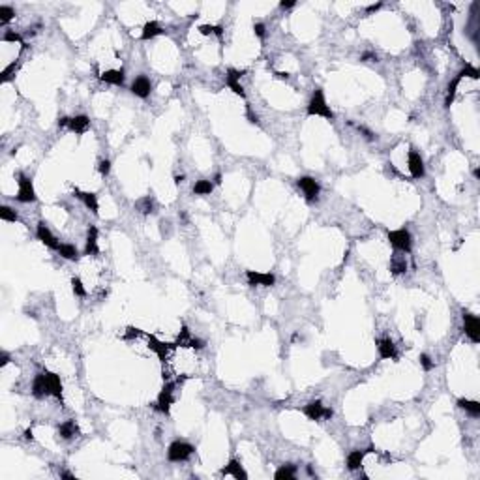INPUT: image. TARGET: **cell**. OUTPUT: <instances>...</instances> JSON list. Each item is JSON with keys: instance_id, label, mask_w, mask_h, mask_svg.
I'll return each mask as SVG.
<instances>
[{"instance_id": "obj_18", "label": "cell", "mask_w": 480, "mask_h": 480, "mask_svg": "<svg viewBox=\"0 0 480 480\" xmlns=\"http://www.w3.org/2000/svg\"><path fill=\"white\" fill-rule=\"evenodd\" d=\"M369 452H373V447H369V449L366 450H351L349 454H347V469L349 471H358V469L362 467L364 463V458L369 454Z\"/></svg>"}, {"instance_id": "obj_28", "label": "cell", "mask_w": 480, "mask_h": 480, "mask_svg": "<svg viewBox=\"0 0 480 480\" xmlns=\"http://www.w3.org/2000/svg\"><path fill=\"white\" fill-rule=\"evenodd\" d=\"M456 405L460 407L462 411H465L467 415H471L473 419H478L480 417V403L474 400H467V398H460L456 401Z\"/></svg>"}, {"instance_id": "obj_49", "label": "cell", "mask_w": 480, "mask_h": 480, "mask_svg": "<svg viewBox=\"0 0 480 480\" xmlns=\"http://www.w3.org/2000/svg\"><path fill=\"white\" fill-rule=\"evenodd\" d=\"M246 115H248V118H250V122H252V124H259L257 115H253L252 109H250V107H248V113H246Z\"/></svg>"}, {"instance_id": "obj_36", "label": "cell", "mask_w": 480, "mask_h": 480, "mask_svg": "<svg viewBox=\"0 0 480 480\" xmlns=\"http://www.w3.org/2000/svg\"><path fill=\"white\" fill-rule=\"evenodd\" d=\"M191 338H193V336H191L190 328L184 325L182 326V330H180V334H179V338H177V345H179V347H188Z\"/></svg>"}, {"instance_id": "obj_25", "label": "cell", "mask_w": 480, "mask_h": 480, "mask_svg": "<svg viewBox=\"0 0 480 480\" xmlns=\"http://www.w3.org/2000/svg\"><path fill=\"white\" fill-rule=\"evenodd\" d=\"M163 28H161V25L158 23V21H147L145 23V26H143V32H141V40L143 42H148V40H154L156 36H160V34H163Z\"/></svg>"}, {"instance_id": "obj_33", "label": "cell", "mask_w": 480, "mask_h": 480, "mask_svg": "<svg viewBox=\"0 0 480 480\" xmlns=\"http://www.w3.org/2000/svg\"><path fill=\"white\" fill-rule=\"evenodd\" d=\"M212 190H214V182H210V180H197L193 184V193L195 195H210Z\"/></svg>"}, {"instance_id": "obj_14", "label": "cell", "mask_w": 480, "mask_h": 480, "mask_svg": "<svg viewBox=\"0 0 480 480\" xmlns=\"http://www.w3.org/2000/svg\"><path fill=\"white\" fill-rule=\"evenodd\" d=\"M244 74H246V72H238V70H234V68H229L227 74H225V85H227L236 96H240V98H246V90H244V86L240 85V77Z\"/></svg>"}, {"instance_id": "obj_37", "label": "cell", "mask_w": 480, "mask_h": 480, "mask_svg": "<svg viewBox=\"0 0 480 480\" xmlns=\"http://www.w3.org/2000/svg\"><path fill=\"white\" fill-rule=\"evenodd\" d=\"M2 42H4V43H21V45L25 47V43H23V36H21V34H17V32H13V30L4 32Z\"/></svg>"}, {"instance_id": "obj_5", "label": "cell", "mask_w": 480, "mask_h": 480, "mask_svg": "<svg viewBox=\"0 0 480 480\" xmlns=\"http://www.w3.org/2000/svg\"><path fill=\"white\" fill-rule=\"evenodd\" d=\"M175 388H177V383L175 381H167L165 385H163V388H161L160 394H158V400H156L154 403L156 411L163 413V415H169L173 401H175Z\"/></svg>"}, {"instance_id": "obj_26", "label": "cell", "mask_w": 480, "mask_h": 480, "mask_svg": "<svg viewBox=\"0 0 480 480\" xmlns=\"http://www.w3.org/2000/svg\"><path fill=\"white\" fill-rule=\"evenodd\" d=\"M407 270V259H405V253L401 252H396L392 257H390V272L394 274V276H400V274H403V272Z\"/></svg>"}, {"instance_id": "obj_15", "label": "cell", "mask_w": 480, "mask_h": 480, "mask_svg": "<svg viewBox=\"0 0 480 480\" xmlns=\"http://www.w3.org/2000/svg\"><path fill=\"white\" fill-rule=\"evenodd\" d=\"M147 339H148V347H150V349H152V351H154L156 355L160 357L161 362H165L167 358H169V353L173 351V347H175V345L163 344V341H160V339L156 338V336H152V334H148Z\"/></svg>"}, {"instance_id": "obj_42", "label": "cell", "mask_w": 480, "mask_h": 480, "mask_svg": "<svg viewBox=\"0 0 480 480\" xmlns=\"http://www.w3.org/2000/svg\"><path fill=\"white\" fill-rule=\"evenodd\" d=\"M253 32H255V36L263 40V38L266 36V26H265V23H255V25H253Z\"/></svg>"}, {"instance_id": "obj_20", "label": "cell", "mask_w": 480, "mask_h": 480, "mask_svg": "<svg viewBox=\"0 0 480 480\" xmlns=\"http://www.w3.org/2000/svg\"><path fill=\"white\" fill-rule=\"evenodd\" d=\"M88 128H90V118L86 117V115H77V117L70 118L68 129L70 131H74V133H77V135L86 133Z\"/></svg>"}, {"instance_id": "obj_45", "label": "cell", "mask_w": 480, "mask_h": 480, "mask_svg": "<svg viewBox=\"0 0 480 480\" xmlns=\"http://www.w3.org/2000/svg\"><path fill=\"white\" fill-rule=\"evenodd\" d=\"M358 131H360V133H364V137H366L368 141H373V139H375V137H373L375 133H373V131H369L368 128H364V126H358Z\"/></svg>"}, {"instance_id": "obj_17", "label": "cell", "mask_w": 480, "mask_h": 480, "mask_svg": "<svg viewBox=\"0 0 480 480\" xmlns=\"http://www.w3.org/2000/svg\"><path fill=\"white\" fill-rule=\"evenodd\" d=\"M45 373V379H47V385H49V392L51 396H55L56 400L64 401V388H62V381L58 373H53V371H43Z\"/></svg>"}, {"instance_id": "obj_8", "label": "cell", "mask_w": 480, "mask_h": 480, "mask_svg": "<svg viewBox=\"0 0 480 480\" xmlns=\"http://www.w3.org/2000/svg\"><path fill=\"white\" fill-rule=\"evenodd\" d=\"M296 186L302 190L306 201H310V203L317 201V197H319V193H321V186L315 179H312V177H300V179L296 180Z\"/></svg>"}, {"instance_id": "obj_47", "label": "cell", "mask_w": 480, "mask_h": 480, "mask_svg": "<svg viewBox=\"0 0 480 480\" xmlns=\"http://www.w3.org/2000/svg\"><path fill=\"white\" fill-rule=\"evenodd\" d=\"M295 6H296L295 0H287V2L282 0V2H280V8H282V10H289V8H295Z\"/></svg>"}, {"instance_id": "obj_54", "label": "cell", "mask_w": 480, "mask_h": 480, "mask_svg": "<svg viewBox=\"0 0 480 480\" xmlns=\"http://www.w3.org/2000/svg\"><path fill=\"white\" fill-rule=\"evenodd\" d=\"M276 75L280 79H289V74H282V72H276Z\"/></svg>"}, {"instance_id": "obj_10", "label": "cell", "mask_w": 480, "mask_h": 480, "mask_svg": "<svg viewBox=\"0 0 480 480\" xmlns=\"http://www.w3.org/2000/svg\"><path fill=\"white\" fill-rule=\"evenodd\" d=\"M462 319H463V330H465V336H467L473 344H478L480 341V319L476 317V315L469 314V312H463Z\"/></svg>"}, {"instance_id": "obj_12", "label": "cell", "mask_w": 480, "mask_h": 480, "mask_svg": "<svg viewBox=\"0 0 480 480\" xmlns=\"http://www.w3.org/2000/svg\"><path fill=\"white\" fill-rule=\"evenodd\" d=\"M36 236H38V240H40L42 244H45V246L49 248V250H55V252H58L60 244H58L56 236L51 233V229L47 227V223H45V222H40L36 225Z\"/></svg>"}, {"instance_id": "obj_40", "label": "cell", "mask_w": 480, "mask_h": 480, "mask_svg": "<svg viewBox=\"0 0 480 480\" xmlns=\"http://www.w3.org/2000/svg\"><path fill=\"white\" fill-rule=\"evenodd\" d=\"M98 171H99V175H101V177H107V175L111 173V161H109V160H101L98 163Z\"/></svg>"}, {"instance_id": "obj_1", "label": "cell", "mask_w": 480, "mask_h": 480, "mask_svg": "<svg viewBox=\"0 0 480 480\" xmlns=\"http://www.w3.org/2000/svg\"><path fill=\"white\" fill-rule=\"evenodd\" d=\"M306 113H308V117H323L326 120H334L336 118L334 111L330 109V105L326 104L323 88H315L314 90V94H312V98L308 101V107H306Z\"/></svg>"}, {"instance_id": "obj_2", "label": "cell", "mask_w": 480, "mask_h": 480, "mask_svg": "<svg viewBox=\"0 0 480 480\" xmlns=\"http://www.w3.org/2000/svg\"><path fill=\"white\" fill-rule=\"evenodd\" d=\"M463 77H471V79H478L480 77V72L474 66H465V68H462L458 74H456V77L449 83V86H447V98H444V107H450V105L454 104V98H456V92H458V86H460V83H462Z\"/></svg>"}, {"instance_id": "obj_16", "label": "cell", "mask_w": 480, "mask_h": 480, "mask_svg": "<svg viewBox=\"0 0 480 480\" xmlns=\"http://www.w3.org/2000/svg\"><path fill=\"white\" fill-rule=\"evenodd\" d=\"M375 345H377L379 358H383V360H392V358L398 357V353H396V345L390 338H379L375 341Z\"/></svg>"}, {"instance_id": "obj_35", "label": "cell", "mask_w": 480, "mask_h": 480, "mask_svg": "<svg viewBox=\"0 0 480 480\" xmlns=\"http://www.w3.org/2000/svg\"><path fill=\"white\" fill-rule=\"evenodd\" d=\"M0 220H2V222H17L19 216L17 212L13 209H10V207H2V209H0Z\"/></svg>"}, {"instance_id": "obj_55", "label": "cell", "mask_w": 480, "mask_h": 480, "mask_svg": "<svg viewBox=\"0 0 480 480\" xmlns=\"http://www.w3.org/2000/svg\"><path fill=\"white\" fill-rule=\"evenodd\" d=\"M214 184H222V175H216V177H214Z\"/></svg>"}, {"instance_id": "obj_9", "label": "cell", "mask_w": 480, "mask_h": 480, "mask_svg": "<svg viewBox=\"0 0 480 480\" xmlns=\"http://www.w3.org/2000/svg\"><path fill=\"white\" fill-rule=\"evenodd\" d=\"M248 285L252 287H274L276 285V276L270 272H257V270H246Z\"/></svg>"}, {"instance_id": "obj_34", "label": "cell", "mask_w": 480, "mask_h": 480, "mask_svg": "<svg viewBox=\"0 0 480 480\" xmlns=\"http://www.w3.org/2000/svg\"><path fill=\"white\" fill-rule=\"evenodd\" d=\"M15 17V10L12 6H0V25H8Z\"/></svg>"}, {"instance_id": "obj_4", "label": "cell", "mask_w": 480, "mask_h": 480, "mask_svg": "<svg viewBox=\"0 0 480 480\" xmlns=\"http://www.w3.org/2000/svg\"><path fill=\"white\" fill-rule=\"evenodd\" d=\"M193 452H195L193 444L186 443V441H175L167 449V460L173 463L186 462V460H190L191 456H193Z\"/></svg>"}, {"instance_id": "obj_24", "label": "cell", "mask_w": 480, "mask_h": 480, "mask_svg": "<svg viewBox=\"0 0 480 480\" xmlns=\"http://www.w3.org/2000/svg\"><path fill=\"white\" fill-rule=\"evenodd\" d=\"M223 476H234L236 480H248V473L244 471V467L240 465L238 460H231V462L222 469Z\"/></svg>"}, {"instance_id": "obj_52", "label": "cell", "mask_w": 480, "mask_h": 480, "mask_svg": "<svg viewBox=\"0 0 480 480\" xmlns=\"http://www.w3.org/2000/svg\"><path fill=\"white\" fill-rule=\"evenodd\" d=\"M60 478H66V480H75V474L68 473V471H64V473H60Z\"/></svg>"}, {"instance_id": "obj_19", "label": "cell", "mask_w": 480, "mask_h": 480, "mask_svg": "<svg viewBox=\"0 0 480 480\" xmlns=\"http://www.w3.org/2000/svg\"><path fill=\"white\" fill-rule=\"evenodd\" d=\"M32 396H34L36 400H43V398L51 396L45 373H38V375L34 377V381H32Z\"/></svg>"}, {"instance_id": "obj_53", "label": "cell", "mask_w": 480, "mask_h": 480, "mask_svg": "<svg viewBox=\"0 0 480 480\" xmlns=\"http://www.w3.org/2000/svg\"><path fill=\"white\" fill-rule=\"evenodd\" d=\"M184 179H186L184 175H177V177H175V184H177V186L182 184V182H184Z\"/></svg>"}, {"instance_id": "obj_22", "label": "cell", "mask_w": 480, "mask_h": 480, "mask_svg": "<svg viewBox=\"0 0 480 480\" xmlns=\"http://www.w3.org/2000/svg\"><path fill=\"white\" fill-rule=\"evenodd\" d=\"M75 195L83 201V204H85L86 209L90 210L92 214H98L99 203H98V195H96V193H92V191H81L75 188Z\"/></svg>"}, {"instance_id": "obj_27", "label": "cell", "mask_w": 480, "mask_h": 480, "mask_svg": "<svg viewBox=\"0 0 480 480\" xmlns=\"http://www.w3.org/2000/svg\"><path fill=\"white\" fill-rule=\"evenodd\" d=\"M77 433H79V426L75 424V420H66V422L58 424V435L66 441L77 437Z\"/></svg>"}, {"instance_id": "obj_46", "label": "cell", "mask_w": 480, "mask_h": 480, "mask_svg": "<svg viewBox=\"0 0 480 480\" xmlns=\"http://www.w3.org/2000/svg\"><path fill=\"white\" fill-rule=\"evenodd\" d=\"M8 364H10V355H8L6 351H2L0 353V368H4Z\"/></svg>"}, {"instance_id": "obj_38", "label": "cell", "mask_w": 480, "mask_h": 480, "mask_svg": "<svg viewBox=\"0 0 480 480\" xmlns=\"http://www.w3.org/2000/svg\"><path fill=\"white\" fill-rule=\"evenodd\" d=\"M419 360H420V366H422L424 371H431V369L435 368V362L431 360V357L428 355V353H422V355L419 357Z\"/></svg>"}, {"instance_id": "obj_39", "label": "cell", "mask_w": 480, "mask_h": 480, "mask_svg": "<svg viewBox=\"0 0 480 480\" xmlns=\"http://www.w3.org/2000/svg\"><path fill=\"white\" fill-rule=\"evenodd\" d=\"M72 289H74V293H75L77 296H86L85 285H83V282H81V280H79L77 276L72 278Z\"/></svg>"}, {"instance_id": "obj_41", "label": "cell", "mask_w": 480, "mask_h": 480, "mask_svg": "<svg viewBox=\"0 0 480 480\" xmlns=\"http://www.w3.org/2000/svg\"><path fill=\"white\" fill-rule=\"evenodd\" d=\"M141 334H143V330H139V328H135V326H129L128 330H126V334H124V339L139 338Z\"/></svg>"}, {"instance_id": "obj_51", "label": "cell", "mask_w": 480, "mask_h": 480, "mask_svg": "<svg viewBox=\"0 0 480 480\" xmlns=\"http://www.w3.org/2000/svg\"><path fill=\"white\" fill-rule=\"evenodd\" d=\"M25 439H26V441H34V433H32V428L25 430Z\"/></svg>"}, {"instance_id": "obj_7", "label": "cell", "mask_w": 480, "mask_h": 480, "mask_svg": "<svg viewBox=\"0 0 480 480\" xmlns=\"http://www.w3.org/2000/svg\"><path fill=\"white\" fill-rule=\"evenodd\" d=\"M304 415H306L310 420L321 422V420H330V419H332L334 411L330 409V407L323 405V401L314 400V401H310L308 405H304Z\"/></svg>"}, {"instance_id": "obj_56", "label": "cell", "mask_w": 480, "mask_h": 480, "mask_svg": "<svg viewBox=\"0 0 480 480\" xmlns=\"http://www.w3.org/2000/svg\"><path fill=\"white\" fill-rule=\"evenodd\" d=\"M473 175H474V179H480V171H478V169H474Z\"/></svg>"}, {"instance_id": "obj_21", "label": "cell", "mask_w": 480, "mask_h": 480, "mask_svg": "<svg viewBox=\"0 0 480 480\" xmlns=\"http://www.w3.org/2000/svg\"><path fill=\"white\" fill-rule=\"evenodd\" d=\"M99 79L107 83V85H115V86H122L124 81H126V75H124V68L118 70H105L104 74L99 75Z\"/></svg>"}, {"instance_id": "obj_29", "label": "cell", "mask_w": 480, "mask_h": 480, "mask_svg": "<svg viewBox=\"0 0 480 480\" xmlns=\"http://www.w3.org/2000/svg\"><path fill=\"white\" fill-rule=\"evenodd\" d=\"M135 209L141 212L143 216H150L156 212V201L154 197H150V195H145V197H141L139 201L135 203Z\"/></svg>"}, {"instance_id": "obj_48", "label": "cell", "mask_w": 480, "mask_h": 480, "mask_svg": "<svg viewBox=\"0 0 480 480\" xmlns=\"http://www.w3.org/2000/svg\"><path fill=\"white\" fill-rule=\"evenodd\" d=\"M381 6H383L381 2H377V4H371V6L366 8V13H375L377 10H381Z\"/></svg>"}, {"instance_id": "obj_23", "label": "cell", "mask_w": 480, "mask_h": 480, "mask_svg": "<svg viewBox=\"0 0 480 480\" xmlns=\"http://www.w3.org/2000/svg\"><path fill=\"white\" fill-rule=\"evenodd\" d=\"M99 248H98V227L96 225H90L88 227V233H86V244H85V255H98Z\"/></svg>"}, {"instance_id": "obj_3", "label": "cell", "mask_w": 480, "mask_h": 480, "mask_svg": "<svg viewBox=\"0 0 480 480\" xmlns=\"http://www.w3.org/2000/svg\"><path fill=\"white\" fill-rule=\"evenodd\" d=\"M387 236H388V242L392 244V248H394L396 252L411 253V250H413V236H411V233H409L405 227L394 229V231H387Z\"/></svg>"}, {"instance_id": "obj_43", "label": "cell", "mask_w": 480, "mask_h": 480, "mask_svg": "<svg viewBox=\"0 0 480 480\" xmlns=\"http://www.w3.org/2000/svg\"><path fill=\"white\" fill-rule=\"evenodd\" d=\"M188 347H191V349H204V341L203 339H199V338H191L190 339V344H188Z\"/></svg>"}, {"instance_id": "obj_6", "label": "cell", "mask_w": 480, "mask_h": 480, "mask_svg": "<svg viewBox=\"0 0 480 480\" xmlns=\"http://www.w3.org/2000/svg\"><path fill=\"white\" fill-rule=\"evenodd\" d=\"M15 199H17L19 203H34V201H38L32 180L26 175H23V173H19L17 177V195H15Z\"/></svg>"}, {"instance_id": "obj_13", "label": "cell", "mask_w": 480, "mask_h": 480, "mask_svg": "<svg viewBox=\"0 0 480 480\" xmlns=\"http://www.w3.org/2000/svg\"><path fill=\"white\" fill-rule=\"evenodd\" d=\"M129 90H131V94L137 96V98L147 99L148 96H150V92H152V83H150V79H148L147 75H137L135 79H133V83H131V86H129Z\"/></svg>"}, {"instance_id": "obj_44", "label": "cell", "mask_w": 480, "mask_h": 480, "mask_svg": "<svg viewBox=\"0 0 480 480\" xmlns=\"http://www.w3.org/2000/svg\"><path fill=\"white\" fill-rule=\"evenodd\" d=\"M12 70H15V62H12V64L2 72V83H8V81H10V77H12V75H10L12 74Z\"/></svg>"}, {"instance_id": "obj_50", "label": "cell", "mask_w": 480, "mask_h": 480, "mask_svg": "<svg viewBox=\"0 0 480 480\" xmlns=\"http://www.w3.org/2000/svg\"><path fill=\"white\" fill-rule=\"evenodd\" d=\"M70 124V117H62L60 120H58V128H68Z\"/></svg>"}, {"instance_id": "obj_32", "label": "cell", "mask_w": 480, "mask_h": 480, "mask_svg": "<svg viewBox=\"0 0 480 480\" xmlns=\"http://www.w3.org/2000/svg\"><path fill=\"white\" fill-rule=\"evenodd\" d=\"M199 34H203V36H216L222 40L223 38V26L222 25H201L197 28Z\"/></svg>"}, {"instance_id": "obj_11", "label": "cell", "mask_w": 480, "mask_h": 480, "mask_svg": "<svg viewBox=\"0 0 480 480\" xmlns=\"http://www.w3.org/2000/svg\"><path fill=\"white\" fill-rule=\"evenodd\" d=\"M407 167H409V173H411L413 179H422L426 175L424 160H422V156L415 148H411L409 154H407Z\"/></svg>"}, {"instance_id": "obj_30", "label": "cell", "mask_w": 480, "mask_h": 480, "mask_svg": "<svg viewBox=\"0 0 480 480\" xmlns=\"http://www.w3.org/2000/svg\"><path fill=\"white\" fill-rule=\"evenodd\" d=\"M295 476H296V465H293V463L280 465V469L274 473V478L276 480H293Z\"/></svg>"}, {"instance_id": "obj_31", "label": "cell", "mask_w": 480, "mask_h": 480, "mask_svg": "<svg viewBox=\"0 0 480 480\" xmlns=\"http://www.w3.org/2000/svg\"><path fill=\"white\" fill-rule=\"evenodd\" d=\"M58 253H60V257L66 259V261H77V259L81 257L79 252H77V248H75L74 244H60Z\"/></svg>"}]
</instances>
